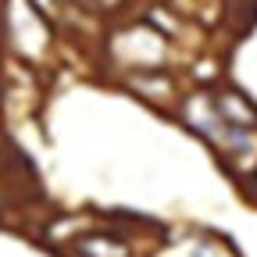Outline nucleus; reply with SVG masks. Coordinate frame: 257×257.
I'll return each instance as SVG.
<instances>
[{
  "label": "nucleus",
  "mask_w": 257,
  "mask_h": 257,
  "mask_svg": "<svg viewBox=\"0 0 257 257\" xmlns=\"http://www.w3.org/2000/svg\"><path fill=\"white\" fill-rule=\"evenodd\" d=\"M0 40L22 64L40 68L54 47V22L36 0H0Z\"/></svg>",
  "instance_id": "obj_1"
},
{
  "label": "nucleus",
  "mask_w": 257,
  "mask_h": 257,
  "mask_svg": "<svg viewBox=\"0 0 257 257\" xmlns=\"http://www.w3.org/2000/svg\"><path fill=\"white\" fill-rule=\"evenodd\" d=\"M114 61L121 68H168V36L157 32L147 18L136 22L128 32H118V43L111 47Z\"/></svg>",
  "instance_id": "obj_2"
},
{
  "label": "nucleus",
  "mask_w": 257,
  "mask_h": 257,
  "mask_svg": "<svg viewBox=\"0 0 257 257\" xmlns=\"http://www.w3.org/2000/svg\"><path fill=\"white\" fill-rule=\"evenodd\" d=\"M125 86L133 89L136 96L150 100V104H168V100H175V93H179L175 79L165 68H133L128 79H125Z\"/></svg>",
  "instance_id": "obj_3"
},
{
  "label": "nucleus",
  "mask_w": 257,
  "mask_h": 257,
  "mask_svg": "<svg viewBox=\"0 0 257 257\" xmlns=\"http://www.w3.org/2000/svg\"><path fill=\"white\" fill-rule=\"evenodd\" d=\"M89 4H118V0H89Z\"/></svg>",
  "instance_id": "obj_4"
}]
</instances>
